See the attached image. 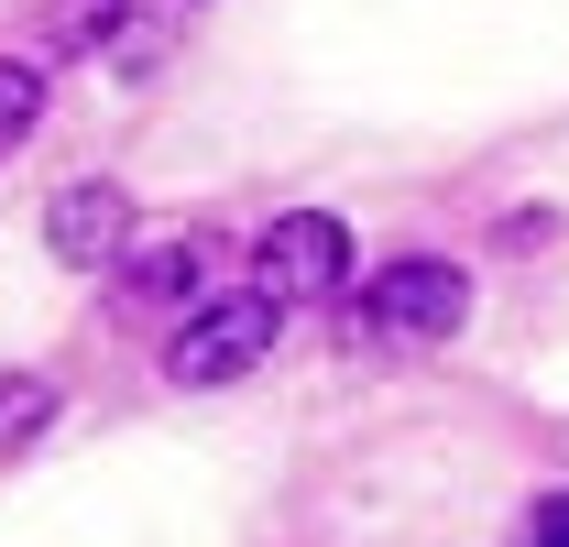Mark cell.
<instances>
[{
    "instance_id": "cell-1",
    "label": "cell",
    "mask_w": 569,
    "mask_h": 547,
    "mask_svg": "<svg viewBox=\"0 0 569 547\" xmlns=\"http://www.w3.org/2000/svg\"><path fill=\"white\" fill-rule=\"evenodd\" d=\"M274 340H284V296L274 285H230L209 307H187V329L164 340V384L219 395V384H241L252 361H274Z\"/></svg>"
},
{
    "instance_id": "cell-2",
    "label": "cell",
    "mask_w": 569,
    "mask_h": 547,
    "mask_svg": "<svg viewBox=\"0 0 569 547\" xmlns=\"http://www.w3.org/2000/svg\"><path fill=\"white\" fill-rule=\"evenodd\" d=\"M460 329H471V274L427 263V252L383 263L361 285V307H351V340H383V350H438V340H460Z\"/></svg>"
},
{
    "instance_id": "cell-3",
    "label": "cell",
    "mask_w": 569,
    "mask_h": 547,
    "mask_svg": "<svg viewBox=\"0 0 569 547\" xmlns=\"http://www.w3.org/2000/svg\"><path fill=\"white\" fill-rule=\"evenodd\" d=\"M44 252H56L67 274H121V252H132V187H110V176L56 187V208H44Z\"/></svg>"
},
{
    "instance_id": "cell-4",
    "label": "cell",
    "mask_w": 569,
    "mask_h": 547,
    "mask_svg": "<svg viewBox=\"0 0 569 547\" xmlns=\"http://www.w3.org/2000/svg\"><path fill=\"white\" fill-rule=\"evenodd\" d=\"M252 263H263V285H274L284 307H296V296H340V285H351V230H340L329 208H284L274 230L252 241Z\"/></svg>"
},
{
    "instance_id": "cell-5",
    "label": "cell",
    "mask_w": 569,
    "mask_h": 547,
    "mask_svg": "<svg viewBox=\"0 0 569 547\" xmlns=\"http://www.w3.org/2000/svg\"><path fill=\"white\" fill-rule=\"evenodd\" d=\"M121 296L132 307H209V241H132Z\"/></svg>"
},
{
    "instance_id": "cell-6",
    "label": "cell",
    "mask_w": 569,
    "mask_h": 547,
    "mask_svg": "<svg viewBox=\"0 0 569 547\" xmlns=\"http://www.w3.org/2000/svg\"><path fill=\"white\" fill-rule=\"evenodd\" d=\"M121 22H132V0H44V44H56V56L121 44Z\"/></svg>"
},
{
    "instance_id": "cell-7",
    "label": "cell",
    "mask_w": 569,
    "mask_h": 547,
    "mask_svg": "<svg viewBox=\"0 0 569 547\" xmlns=\"http://www.w3.org/2000/svg\"><path fill=\"white\" fill-rule=\"evenodd\" d=\"M33 132H44V67L0 56V165H11V153H22Z\"/></svg>"
},
{
    "instance_id": "cell-8",
    "label": "cell",
    "mask_w": 569,
    "mask_h": 547,
    "mask_svg": "<svg viewBox=\"0 0 569 547\" xmlns=\"http://www.w3.org/2000/svg\"><path fill=\"white\" fill-rule=\"evenodd\" d=\"M44 427H56V384L44 372H0V449H22Z\"/></svg>"
},
{
    "instance_id": "cell-9",
    "label": "cell",
    "mask_w": 569,
    "mask_h": 547,
    "mask_svg": "<svg viewBox=\"0 0 569 547\" xmlns=\"http://www.w3.org/2000/svg\"><path fill=\"white\" fill-rule=\"evenodd\" d=\"M526 547H569V493H559V504H537V515H526Z\"/></svg>"
}]
</instances>
